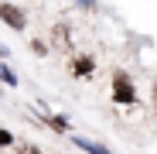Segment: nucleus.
I'll list each match as a JSON object with an SVG mask.
<instances>
[{"mask_svg":"<svg viewBox=\"0 0 157 154\" xmlns=\"http://www.w3.org/2000/svg\"><path fill=\"white\" fill-rule=\"evenodd\" d=\"M10 140H14V137H10V134H7V130H0V147H7V144H10Z\"/></svg>","mask_w":157,"mask_h":154,"instance_id":"0eeeda50","label":"nucleus"},{"mask_svg":"<svg viewBox=\"0 0 157 154\" xmlns=\"http://www.w3.org/2000/svg\"><path fill=\"white\" fill-rule=\"evenodd\" d=\"M92 69H96V58H92V55H86V51L72 58V75H75V79H89Z\"/></svg>","mask_w":157,"mask_h":154,"instance_id":"7ed1b4c3","label":"nucleus"},{"mask_svg":"<svg viewBox=\"0 0 157 154\" xmlns=\"http://www.w3.org/2000/svg\"><path fill=\"white\" fill-rule=\"evenodd\" d=\"M0 82H7V86H17V75L4 65V62H0Z\"/></svg>","mask_w":157,"mask_h":154,"instance_id":"39448f33","label":"nucleus"},{"mask_svg":"<svg viewBox=\"0 0 157 154\" xmlns=\"http://www.w3.org/2000/svg\"><path fill=\"white\" fill-rule=\"evenodd\" d=\"M31 51H34V55H48V45L34 38V41H31Z\"/></svg>","mask_w":157,"mask_h":154,"instance_id":"423d86ee","label":"nucleus"},{"mask_svg":"<svg viewBox=\"0 0 157 154\" xmlns=\"http://www.w3.org/2000/svg\"><path fill=\"white\" fill-rule=\"evenodd\" d=\"M0 21H4L10 31H24L28 28V14H24L17 4H0Z\"/></svg>","mask_w":157,"mask_h":154,"instance_id":"f257e3e1","label":"nucleus"},{"mask_svg":"<svg viewBox=\"0 0 157 154\" xmlns=\"http://www.w3.org/2000/svg\"><path fill=\"white\" fill-rule=\"evenodd\" d=\"M78 147H82V151H89V154H109L102 144H92V140H78Z\"/></svg>","mask_w":157,"mask_h":154,"instance_id":"20e7f679","label":"nucleus"},{"mask_svg":"<svg viewBox=\"0 0 157 154\" xmlns=\"http://www.w3.org/2000/svg\"><path fill=\"white\" fill-rule=\"evenodd\" d=\"M113 96H116V103H123V106L137 103V93H133V86H130V79L123 72H116V79H113Z\"/></svg>","mask_w":157,"mask_h":154,"instance_id":"f03ea898","label":"nucleus"}]
</instances>
